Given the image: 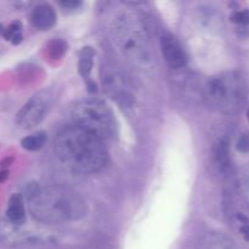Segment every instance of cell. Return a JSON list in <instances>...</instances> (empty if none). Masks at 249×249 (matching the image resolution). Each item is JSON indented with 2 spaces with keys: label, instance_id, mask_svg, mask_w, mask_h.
Wrapping results in <instances>:
<instances>
[{
  "label": "cell",
  "instance_id": "1",
  "mask_svg": "<svg viewBox=\"0 0 249 249\" xmlns=\"http://www.w3.org/2000/svg\"><path fill=\"white\" fill-rule=\"evenodd\" d=\"M28 209L39 223L57 225L79 220L87 214V203L73 190L63 186L26 187Z\"/></svg>",
  "mask_w": 249,
  "mask_h": 249
},
{
  "label": "cell",
  "instance_id": "2",
  "mask_svg": "<svg viewBox=\"0 0 249 249\" xmlns=\"http://www.w3.org/2000/svg\"><path fill=\"white\" fill-rule=\"evenodd\" d=\"M55 152L63 164L82 174L100 172L108 158L104 141L75 125L58 133Z\"/></svg>",
  "mask_w": 249,
  "mask_h": 249
},
{
  "label": "cell",
  "instance_id": "3",
  "mask_svg": "<svg viewBox=\"0 0 249 249\" xmlns=\"http://www.w3.org/2000/svg\"><path fill=\"white\" fill-rule=\"evenodd\" d=\"M112 36L124 57L138 68L153 65L150 34L141 16L134 11H122L112 23Z\"/></svg>",
  "mask_w": 249,
  "mask_h": 249
},
{
  "label": "cell",
  "instance_id": "4",
  "mask_svg": "<svg viewBox=\"0 0 249 249\" xmlns=\"http://www.w3.org/2000/svg\"><path fill=\"white\" fill-rule=\"evenodd\" d=\"M204 102L213 111L236 114L243 108L247 99V85L235 71L219 73L207 80L203 90Z\"/></svg>",
  "mask_w": 249,
  "mask_h": 249
},
{
  "label": "cell",
  "instance_id": "5",
  "mask_svg": "<svg viewBox=\"0 0 249 249\" xmlns=\"http://www.w3.org/2000/svg\"><path fill=\"white\" fill-rule=\"evenodd\" d=\"M74 125L101 141L111 139L116 133L113 112L105 102L95 99L78 101L71 111Z\"/></svg>",
  "mask_w": 249,
  "mask_h": 249
},
{
  "label": "cell",
  "instance_id": "6",
  "mask_svg": "<svg viewBox=\"0 0 249 249\" xmlns=\"http://www.w3.org/2000/svg\"><path fill=\"white\" fill-rule=\"evenodd\" d=\"M51 105H53V95L50 91L43 90L36 92L16 114L17 125L24 130H29L39 125L48 114Z\"/></svg>",
  "mask_w": 249,
  "mask_h": 249
},
{
  "label": "cell",
  "instance_id": "7",
  "mask_svg": "<svg viewBox=\"0 0 249 249\" xmlns=\"http://www.w3.org/2000/svg\"><path fill=\"white\" fill-rule=\"evenodd\" d=\"M160 50L165 62L170 68H182L187 63V56L181 43L175 36L164 33L160 38Z\"/></svg>",
  "mask_w": 249,
  "mask_h": 249
},
{
  "label": "cell",
  "instance_id": "8",
  "mask_svg": "<svg viewBox=\"0 0 249 249\" xmlns=\"http://www.w3.org/2000/svg\"><path fill=\"white\" fill-rule=\"evenodd\" d=\"M19 228L21 226L14 225L6 219L0 221V242L9 247H19L38 242V238Z\"/></svg>",
  "mask_w": 249,
  "mask_h": 249
},
{
  "label": "cell",
  "instance_id": "9",
  "mask_svg": "<svg viewBox=\"0 0 249 249\" xmlns=\"http://www.w3.org/2000/svg\"><path fill=\"white\" fill-rule=\"evenodd\" d=\"M212 158H213V165L216 172L220 174H226L231 168V155L230 145L226 140L220 139L216 141L212 151Z\"/></svg>",
  "mask_w": 249,
  "mask_h": 249
},
{
  "label": "cell",
  "instance_id": "10",
  "mask_svg": "<svg viewBox=\"0 0 249 249\" xmlns=\"http://www.w3.org/2000/svg\"><path fill=\"white\" fill-rule=\"evenodd\" d=\"M31 21L36 28L48 31L56 23V12L49 4H40L34 7L31 15Z\"/></svg>",
  "mask_w": 249,
  "mask_h": 249
},
{
  "label": "cell",
  "instance_id": "11",
  "mask_svg": "<svg viewBox=\"0 0 249 249\" xmlns=\"http://www.w3.org/2000/svg\"><path fill=\"white\" fill-rule=\"evenodd\" d=\"M6 220L16 226H22L26 224V207L21 195L15 194L10 197L6 208Z\"/></svg>",
  "mask_w": 249,
  "mask_h": 249
},
{
  "label": "cell",
  "instance_id": "12",
  "mask_svg": "<svg viewBox=\"0 0 249 249\" xmlns=\"http://www.w3.org/2000/svg\"><path fill=\"white\" fill-rule=\"evenodd\" d=\"M197 249H237L235 243L228 236L219 232H212L204 236Z\"/></svg>",
  "mask_w": 249,
  "mask_h": 249
},
{
  "label": "cell",
  "instance_id": "13",
  "mask_svg": "<svg viewBox=\"0 0 249 249\" xmlns=\"http://www.w3.org/2000/svg\"><path fill=\"white\" fill-rule=\"evenodd\" d=\"M94 50L89 46L83 48L82 51L79 53V73L82 74L83 78H89L90 72L92 70V65H94Z\"/></svg>",
  "mask_w": 249,
  "mask_h": 249
},
{
  "label": "cell",
  "instance_id": "14",
  "mask_svg": "<svg viewBox=\"0 0 249 249\" xmlns=\"http://www.w3.org/2000/svg\"><path fill=\"white\" fill-rule=\"evenodd\" d=\"M45 141H46V134L43 133V131H38V133L31 134V135L22 139L21 145L22 147L27 151H38L43 147Z\"/></svg>",
  "mask_w": 249,
  "mask_h": 249
},
{
  "label": "cell",
  "instance_id": "15",
  "mask_svg": "<svg viewBox=\"0 0 249 249\" xmlns=\"http://www.w3.org/2000/svg\"><path fill=\"white\" fill-rule=\"evenodd\" d=\"M2 36L12 44H18L22 40V24L17 21L12 22L9 27L4 28Z\"/></svg>",
  "mask_w": 249,
  "mask_h": 249
},
{
  "label": "cell",
  "instance_id": "16",
  "mask_svg": "<svg viewBox=\"0 0 249 249\" xmlns=\"http://www.w3.org/2000/svg\"><path fill=\"white\" fill-rule=\"evenodd\" d=\"M66 50V44L62 40H53L49 45V53L53 58H58L62 56Z\"/></svg>",
  "mask_w": 249,
  "mask_h": 249
},
{
  "label": "cell",
  "instance_id": "17",
  "mask_svg": "<svg viewBox=\"0 0 249 249\" xmlns=\"http://www.w3.org/2000/svg\"><path fill=\"white\" fill-rule=\"evenodd\" d=\"M235 23L238 24H247L249 23V11L248 10H242V11H236L233 12V15L231 16Z\"/></svg>",
  "mask_w": 249,
  "mask_h": 249
},
{
  "label": "cell",
  "instance_id": "18",
  "mask_svg": "<svg viewBox=\"0 0 249 249\" xmlns=\"http://www.w3.org/2000/svg\"><path fill=\"white\" fill-rule=\"evenodd\" d=\"M237 150L242 153L249 152V134L246 133L241 135V138L237 141Z\"/></svg>",
  "mask_w": 249,
  "mask_h": 249
},
{
  "label": "cell",
  "instance_id": "19",
  "mask_svg": "<svg viewBox=\"0 0 249 249\" xmlns=\"http://www.w3.org/2000/svg\"><path fill=\"white\" fill-rule=\"evenodd\" d=\"M240 232L242 233V236L245 237V240H247L249 242V224H243L240 228Z\"/></svg>",
  "mask_w": 249,
  "mask_h": 249
},
{
  "label": "cell",
  "instance_id": "20",
  "mask_svg": "<svg viewBox=\"0 0 249 249\" xmlns=\"http://www.w3.org/2000/svg\"><path fill=\"white\" fill-rule=\"evenodd\" d=\"M61 5H62L65 9H77V7L80 5V2H78V1H63V2H61Z\"/></svg>",
  "mask_w": 249,
  "mask_h": 249
},
{
  "label": "cell",
  "instance_id": "21",
  "mask_svg": "<svg viewBox=\"0 0 249 249\" xmlns=\"http://www.w3.org/2000/svg\"><path fill=\"white\" fill-rule=\"evenodd\" d=\"M7 177H9V172L7 170H1L0 172V182L5 181L7 179Z\"/></svg>",
  "mask_w": 249,
  "mask_h": 249
},
{
  "label": "cell",
  "instance_id": "22",
  "mask_svg": "<svg viewBox=\"0 0 249 249\" xmlns=\"http://www.w3.org/2000/svg\"><path fill=\"white\" fill-rule=\"evenodd\" d=\"M2 49H4V48H2V45L0 44V55H1V53H2Z\"/></svg>",
  "mask_w": 249,
  "mask_h": 249
},
{
  "label": "cell",
  "instance_id": "23",
  "mask_svg": "<svg viewBox=\"0 0 249 249\" xmlns=\"http://www.w3.org/2000/svg\"><path fill=\"white\" fill-rule=\"evenodd\" d=\"M248 121H249V109H248Z\"/></svg>",
  "mask_w": 249,
  "mask_h": 249
}]
</instances>
